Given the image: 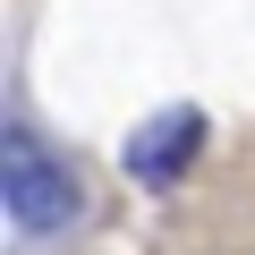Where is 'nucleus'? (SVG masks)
Segmentation results:
<instances>
[{"mask_svg": "<svg viewBox=\"0 0 255 255\" xmlns=\"http://www.w3.org/2000/svg\"><path fill=\"white\" fill-rule=\"evenodd\" d=\"M0 213H9L17 238H60V230L85 213L77 170H68L60 153H43V136H34L26 119L0 128Z\"/></svg>", "mask_w": 255, "mask_h": 255, "instance_id": "nucleus-1", "label": "nucleus"}, {"mask_svg": "<svg viewBox=\"0 0 255 255\" xmlns=\"http://www.w3.org/2000/svg\"><path fill=\"white\" fill-rule=\"evenodd\" d=\"M196 153H204V111H187V102L153 111V119L136 128V136L119 145L128 179H145V187H179V179L196 170Z\"/></svg>", "mask_w": 255, "mask_h": 255, "instance_id": "nucleus-2", "label": "nucleus"}]
</instances>
